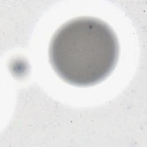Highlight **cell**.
Segmentation results:
<instances>
[{
	"label": "cell",
	"instance_id": "1",
	"mask_svg": "<svg viewBox=\"0 0 147 147\" xmlns=\"http://www.w3.org/2000/svg\"><path fill=\"white\" fill-rule=\"evenodd\" d=\"M119 44L112 29L95 18L79 17L63 24L49 48L50 63L67 83L80 87L96 84L113 72Z\"/></svg>",
	"mask_w": 147,
	"mask_h": 147
}]
</instances>
